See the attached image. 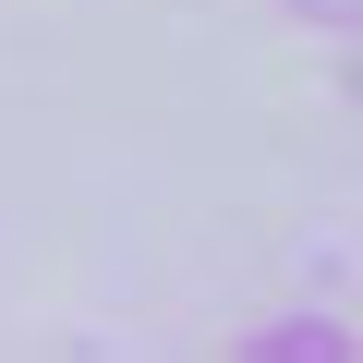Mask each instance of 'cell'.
<instances>
[{"mask_svg":"<svg viewBox=\"0 0 363 363\" xmlns=\"http://www.w3.org/2000/svg\"><path fill=\"white\" fill-rule=\"evenodd\" d=\"M267 351H279V363H315V351H339V327L303 315V327H267Z\"/></svg>","mask_w":363,"mask_h":363,"instance_id":"1","label":"cell"}]
</instances>
